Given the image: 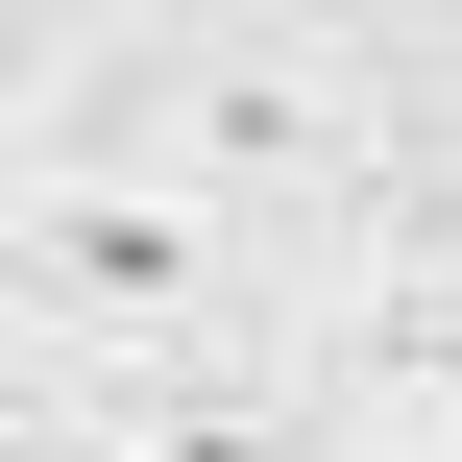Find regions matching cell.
I'll return each instance as SVG.
<instances>
[{"mask_svg":"<svg viewBox=\"0 0 462 462\" xmlns=\"http://www.w3.org/2000/svg\"><path fill=\"white\" fill-rule=\"evenodd\" d=\"M219 317H244V219H219L195 171H146V146H49V171H24V341H49V365L195 390Z\"/></svg>","mask_w":462,"mask_h":462,"instance_id":"1","label":"cell"},{"mask_svg":"<svg viewBox=\"0 0 462 462\" xmlns=\"http://www.w3.org/2000/svg\"><path fill=\"white\" fill-rule=\"evenodd\" d=\"M122 146H146V171H195L219 219H244V195H341V171H365V73H341L317 24H219V49H171V73H146V122H122Z\"/></svg>","mask_w":462,"mask_h":462,"instance_id":"2","label":"cell"},{"mask_svg":"<svg viewBox=\"0 0 462 462\" xmlns=\"http://www.w3.org/2000/svg\"><path fill=\"white\" fill-rule=\"evenodd\" d=\"M97 462H317V414H292V390H146Z\"/></svg>","mask_w":462,"mask_h":462,"instance_id":"3","label":"cell"},{"mask_svg":"<svg viewBox=\"0 0 462 462\" xmlns=\"http://www.w3.org/2000/svg\"><path fill=\"white\" fill-rule=\"evenodd\" d=\"M390 390H414V414H439V462H462V268H414V292H390Z\"/></svg>","mask_w":462,"mask_h":462,"instance_id":"4","label":"cell"}]
</instances>
